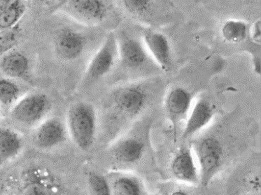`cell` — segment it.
Wrapping results in <instances>:
<instances>
[{
	"label": "cell",
	"instance_id": "obj_1",
	"mask_svg": "<svg viewBox=\"0 0 261 195\" xmlns=\"http://www.w3.org/2000/svg\"><path fill=\"white\" fill-rule=\"evenodd\" d=\"M66 123L69 137L81 151H88L96 138L97 114L92 103L79 101L69 107Z\"/></svg>",
	"mask_w": 261,
	"mask_h": 195
},
{
	"label": "cell",
	"instance_id": "obj_2",
	"mask_svg": "<svg viewBox=\"0 0 261 195\" xmlns=\"http://www.w3.org/2000/svg\"><path fill=\"white\" fill-rule=\"evenodd\" d=\"M193 154L200 174V184L208 187L221 172L224 163V149L217 137H202L193 144Z\"/></svg>",
	"mask_w": 261,
	"mask_h": 195
},
{
	"label": "cell",
	"instance_id": "obj_3",
	"mask_svg": "<svg viewBox=\"0 0 261 195\" xmlns=\"http://www.w3.org/2000/svg\"><path fill=\"white\" fill-rule=\"evenodd\" d=\"M51 108L48 97L43 93H31L21 98L11 109V119L22 127L35 129L44 121Z\"/></svg>",
	"mask_w": 261,
	"mask_h": 195
},
{
	"label": "cell",
	"instance_id": "obj_4",
	"mask_svg": "<svg viewBox=\"0 0 261 195\" xmlns=\"http://www.w3.org/2000/svg\"><path fill=\"white\" fill-rule=\"evenodd\" d=\"M60 4L58 11L86 26L102 23L109 13L107 2L101 0H69L60 2Z\"/></svg>",
	"mask_w": 261,
	"mask_h": 195
},
{
	"label": "cell",
	"instance_id": "obj_5",
	"mask_svg": "<svg viewBox=\"0 0 261 195\" xmlns=\"http://www.w3.org/2000/svg\"><path fill=\"white\" fill-rule=\"evenodd\" d=\"M58 180L46 168L30 166L22 170L17 195H60Z\"/></svg>",
	"mask_w": 261,
	"mask_h": 195
},
{
	"label": "cell",
	"instance_id": "obj_6",
	"mask_svg": "<svg viewBox=\"0 0 261 195\" xmlns=\"http://www.w3.org/2000/svg\"><path fill=\"white\" fill-rule=\"evenodd\" d=\"M118 60L117 36L110 33L88 63L84 80L87 82L98 81L108 76Z\"/></svg>",
	"mask_w": 261,
	"mask_h": 195
},
{
	"label": "cell",
	"instance_id": "obj_7",
	"mask_svg": "<svg viewBox=\"0 0 261 195\" xmlns=\"http://www.w3.org/2000/svg\"><path fill=\"white\" fill-rule=\"evenodd\" d=\"M112 104L119 115L134 119L143 111L148 101V93L143 86L128 84L113 93Z\"/></svg>",
	"mask_w": 261,
	"mask_h": 195
},
{
	"label": "cell",
	"instance_id": "obj_8",
	"mask_svg": "<svg viewBox=\"0 0 261 195\" xmlns=\"http://www.w3.org/2000/svg\"><path fill=\"white\" fill-rule=\"evenodd\" d=\"M68 137L66 123L61 118L50 117L33 129L31 139L37 149L49 151L65 143Z\"/></svg>",
	"mask_w": 261,
	"mask_h": 195
},
{
	"label": "cell",
	"instance_id": "obj_9",
	"mask_svg": "<svg viewBox=\"0 0 261 195\" xmlns=\"http://www.w3.org/2000/svg\"><path fill=\"white\" fill-rule=\"evenodd\" d=\"M86 37L72 28H64L56 32L53 39L56 55L63 61L78 59L85 50Z\"/></svg>",
	"mask_w": 261,
	"mask_h": 195
},
{
	"label": "cell",
	"instance_id": "obj_10",
	"mask_svg": "<svg viewBox=\"0 0 261 195\" xmlns=\"http://www.w3.org/2000/svg\"><path fill=\"white\" fill-rule=\"evenodd\" d=\"M170 172L176 181L189 185L200 184V174L192 147L179 148L170 162Z\"/></svg>",
	"mask_w": 261,
	"mask_h": 195
},
{
	"label": "cell",
	"instance_id": "obj_11",
	"mask_svg": "<svg viewBox=\"0 0 261 195\" xmlns=\"http://www.w3.org/2000/svg\"><path fill=\"white\" fill-rule=\"evenodd\" d=\"M192 101V95L185 87H174L167 95L165 110L173 128L174 139L175 141L178 127L182 121L187 119L191 109Z\"/></svg>",
	"mask_w": 261,
	"mask_h": 195
},
{
	"label": "cell",
	"instance_id": "obj_12",
	"mask_svg": "<svg viewBox=\"0 0 261 195\" xmlns=\"http://www.w3.org/2000/svg\"><path fill=\"white\" fill-rule=\"evenodd\" d=\"M144 46L155 63L165 72L172 69L173 63L172 46L168 37L161 32L146 31L143 34Z\"/></svg>",
	"mask_w": 261,
	"mask_h": 195
},
{
	"label": "cell",
	"instance_id": "obj_13",
	"mask_svg": "<svg viewBox=\"0 0 261 195\" xmlns=\"http://www.w3.org/2000/svg\"><path fill=\"white\" fill-rule=\"evenodd\" d=\"M215 115V106L205 99H199L191 107L189 115L186 119L185 127L182 132L181 140H187L192 138L202 129L206 128Z\"/></svg>",
	"mask_w": 261,
	"mask_h": 195
},
{
	"label": "cell",
	"instance_id": "obj_14",
	"mask_svg": "<svg viewBox=\"0 0 261 195\" xmlns=\"http://www.w3.org/2000/svg\"><path fill=\"white\" fill-rule=\"evenodd\" d=\"M146 145L138 136L121 137L113 142L110 152L116 162L124 164H133L140 162L145 153Z\"/></svg>",
	"mask_w": 261,
	"mask_h": 195
},
{
	"label": "cell",
	"instance_id": "obj_15",
	"mask_svg": "<svg viewBox=\"0 0 261 195\" xmlns=\"http://www.w3.org/2000/svg\"><path fill=\"white\" fill-rule=\"evenodd\" d=\"M118 60L124 67L138 69L147 61L148 54L144 44L129 35L117 37Z\"/></svg>",
	"mask_w": 261,
	"mask_h": 195
},
{
	"label": "cell",
	"instance_id": "obj_16",
	"mask_svg": "<svg viewBox=\"0 0 261 195\" xmlns=\"http://www.w3.org/2000/svg\"><path fill=\"white\" fill-rule=\"evenodd\" d=\"M24 139L21 134L9 127L0 128V168L21 153Z\"/></svg>",
	"mask_w": 261,
	"mask_h": 195
},
{
	"label": "cell",
	"instance_id": "obj_17",
	"mask_svg": "<svg viewBox=\"0 0 261 195\" xmlns=\"http://www.w3.org/2000/svg\"><path fill=\"white\" fill-rule=\"evenodd\" d=\"M110 181L113 195H144L143 183L135 174L125 170L112 172Z\"/></svg>",
	"mask_w": 261,
	"mask_h": 195
},
{
	"label": "cell",
	"instance_id": "obj_18",
	"mask_svg": "<svg viewBox=\"0 0 261 195\" xmlns=\"http://www.w3.org/2000/svg\"><path fill=\"white\" fill-rule=\"evenodd\" d=\"M0 68L9 78L26 79L29 75V60L23 54L13 52L3 58L0 63Z\"/></svg>",
	"mask_w": 261,
	"mask_h": 195
},
{
	"label": "cell",
	"instance_id": "obj_19",
	"mask_svg": "<svg viewBox=\"0 0 261 195\" xmlns=\"http://www.w3.org/2000/svg\"><path fill=\"white\" fill-rule=\"evenodd\" d=\"M249 29V25L244 20L228 19L223 24L221 33L225 42L240 44L247 39Z\"/></svg>",
	"mask_w": 261,
	"mask_h": 195
},
{
	"label": "cell",
	"instance_id": "obj_20",
	"mask_svg": "<svg viewBox=\"0 0 261 195\" xmlns=\"http://www.w3.org/2000/svg\"><path fill=\"white\" fill-rule=\"evenodd\" d=\"M25 11L26 6L23 2L12 0L8 8L0 14V31L16 27Z\"/></svg>",
	"mask_w": 261,
	"mask_h": 195
},
{
	"label": "cell",
	"instance_id": "obj_21",
	"mask_svg": "<svg viewBox=\"0 0 261 195\" xmlns=\"http://www.w3.org/2000/svg\"><path fill=\"white\" fill-rule=\"evenodd\" d=\"M90 195H113L108 178L95 172H90L86 176Z\"/></svg>",
	"mask_w": 261,
	"mask_h": 195
},
{
	"label": "cell",
	"instance_id": "obj_22",
	"mask_svg": "<svg viewBox=\"0 0 261 195\" xmlns=\"http://www.w3.org/2000/svg\"><path fill=\"white\" fill-rule=\"evenodd\" d=\"M121 3L127 14L136 18H142L151 12L154 2L149 0H125Z\"/></svg>",
	"mask_w": 261,
	"mask_h": 195
},
{
	"label": "cell",
	"instance_id": "obj_23",
	"mask_svg": "<svg viewBox=\"0 0 261 195\" xmlns=\"http://www.w3.org/2000/svg\"><path fill=\"white\" fill-rule=\"evenodd\" d=\"M20 89L14 82L8 80H0V104L9 106L17 102Z\"/></svg>",
	"mask_w": 261,
	"mask_h": 195
},
{
	"label": "cell",
	"instance_id": "obj_24",
	"mask_svg": "<svg viewBox=\"0 0 261 195\" xmlns=\"http://www.w3.org/2000/svg\"><path fill=\"white\" fill-rule=\"evenodd\" d=\"M19 30L16 26L0 31V56L5 55L16 46L19 39Z\"/></svg>",
	"mask_w": 261,
	"mask_h": 195
},
{
	"label": "cell",
	"instance_id": "obj_25",
	"mask_svg": "<svg viewBox=\"0 0 261 195\" xmlns=\"http://www.w3.org/2000/svg\"><path fill=\"white\" fill-rule=\"evenodd\" d=\"M249 37L255 44H260L261 42V20L260 18L255 20L249 27Z\"/></svg>",
	"mask_w": 261,
	"mask_h": 195
},
{
	"label": "cell",
	"instance_id": "obj_26",
	"mask_svg": "<svg viewBox=\"0 0 261 195\" xmlns=\"http://www.w3.org/2000/svg\"><path fill=\"white\" fill-rule=\"evenodd\" d=\"M253 70L257 76H260V57L258 54H255L252 58Z\"/></svg>",
	"mask_w": 261,
	"mask_h": 195
},
{
	"label": "cell",
	"instance_id": "obj_27",
	"mask_svg": "<svg viewBox=\"0 0 261 195\" xmlns=\"http://www.w3.org/2000/svg\"><path fill=\"white\" fill-rule=\"evenodd\" d=\"M12 3V0H0V14L7 9Z\"/></svg>",
	"mask_w": 261,
	"mask_h": 195
}]
</instances>
